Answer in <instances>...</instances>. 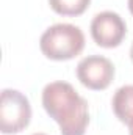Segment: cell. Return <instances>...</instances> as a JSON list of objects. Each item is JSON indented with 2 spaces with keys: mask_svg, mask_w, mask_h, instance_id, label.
<instances>
[{
  "mask_svg": "<svg viewBox=\"0 0 133 135\" xmlns=\"http://www.w3.org/2000/svg\"><path fill=\"white\" fill-rule=\"evenodd\" d=\"M33 135H45V134H33Z\"/></svg>",
  "mask_w": 133,
  "mask_h": 135,
  "instance_id": "8fae6325",
  "label": "cell"
},
{
  "mask_svg": "<svg viewBox=\"0 0 133 135\" xmlns=\"http://www.w3.org/2000/svg\"><path fill=\"white\" fill-rule=\"evenodd\" d=\"M32 119V105L25 94L6 88L0 96V131L3 134L22 132Z\"/></svg>",
  "mask_w": 133,
  "mask_h": 135,
  "instance_id": "3957f363",
  "label": "cell"
},
{
  "mask_svg": "<svg viewBox=\"0 0 133 135\" xmlns=\"http://www.w3.org/2000/svg\"><path fill=\"white\" fill-rule=\"evenodd\" d=\"M91 0H49L50 8L61 16H80L83 14Z\"/></svg>",
  "mask_w": 133,
  "mask_h": 135,
  "instance_id": "52a82bcc",
  "label": "cell"
},
{
  "mask_svg": "<svg viewBox=\"0 0 133 135\" xmlns=\"http://www.w3.org/2000/svg\"><path fill=\"white\" fill-rule=\"evenodd\" d=\"M41 52L55 61H66L81 54L85 35L72 24H55L49 27L39 39Z\"/></svg>",
  "mask_w": 133,
  "mask_h": 135,
  "instance_id": "7a4b0ae2",
  "label": "cell"
},
{
  "mask_svg": "<svg viewBox=\"0 0 133 135\" xmlns=\"http://www.w3.org/2000/svg\"><path fill=\"white\" fill-rule=\"evenodd\" d=\"M77 79L89 90H105L114 79V66L102 55H89L77 65Z\"/></svg>",
  "mask_w": 133,
  "mask_h": 135,
  "instance_id": "5b68a950",
  "label": "cell"
},
{
  "mask_svg": "<svg viewBox=\"0 0 133 135\" xmlns=\"http://www.w3.org/2000/svg\"><path fill=\"white\" fill-rule=\"evenodd\" d=\"M130 58H132V61H133V44H132V47H130Z\"/></svg>",
  "mask_w": 133,
  "mask_h": 135,
  "instance_id": "30bf717a",
  "label": "cell"
},
{
  "mask_svg": "<svg viewBox=\"0 0 133 135\" xmlns=\"http://www.w3.org/2000/svg\"><path fill=\"white\" fill-rule=\"evenodd\" d=\"M129 9H130V13L133 14V0H129Z\"/></svg>",
  "mask_w": 133,
  "mask_h": 135,
  "instance_id": "ba28073f",
  "label": "cell"
},
{
  "mask_svg": "<svg viewBox=\"0 0 133 135\" xmlns=\"http://www.w3.org/2000/svg\"><path fill=\"white\" fill-rule=\"evenodd\" d=\"M129 132H130V135H133V123L129 124Z\"/></svg>",
  "mask_w": 133,
  "mask_h": 135,
  "instance_id": "9c48e42d",
  "label": "cell"
},
{
  "mask_svg": "<svg viewBox=\"0 0 133 135\" xmlns=\"http://www.w3.org/2000/svg\"><path fill=\"white\" fill-rule=\"evenodd\" d=\"M42 105L58 123L61 135H85L89 123L88 102L67 82H50L42 90Z\"/></svg>",
  "mask_w": 133,
  "mask_h": 135,
  "instance_id": "6da1fadb",
  "label": "cell"
},
{
  "mask_svg": "<svg viewBox=\"0 0 133 135\" xmlns=\"http://www.w3.org/2000/svg\"><path fill=\"white\" fill-rule=\"evenodd\" d=\"M111 107L121 123L127 126L133 123V85H124L117 88L113 96Z\"/></svg>",
  "mask_w": 133,
  "mask_h": 135,
  "instance_id": "8992f818",
  "label": "cell"
},
{
  "mask_svg": "<svg viewBox=\"0 0 133 135\" xmlns=\"http://www.w3.org/2000/svg\"><path fill=\"white\" fill-rule=\"evenodd\" d=\"M125 33L127 25L114 11H102L94 16L91 22V36L94 42L105 49L117 47L124 41Z\"/></svg>",
  "mask_w": 133,
  "mask_h": 135,
  "instance_id": "277c9868",
  "label": "cell"
}]
</instances>
